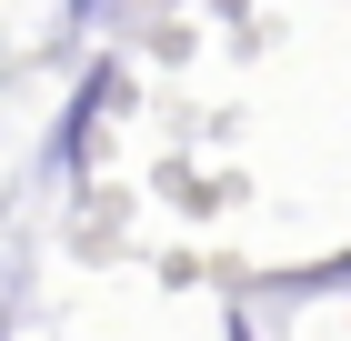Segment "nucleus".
Masks as SVG:
<instances>
[{
  "instance_id": "1",
  "label": "nucleus",
  "mask_w": 351,
  "mask_h": 341,
  "mask_svg": "<svg viewBox=\"0 0 351 341\" xmlns=\"http://www.w3.org/2000/svg\"><path fill=\"white\" fill-rule=\"evenodd\" d=\"M71 10H101V0H71Z\"/></svg>"
}]
</instances>
